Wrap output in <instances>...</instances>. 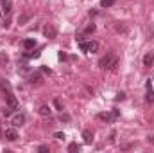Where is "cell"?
<instances>
[{"label": "cell", "instance_id": "obj_9", "mask_svg": "<svg viewBox=\"0 0 154 153\" xmlns=\"http://www.w3.org/2000/svg\"><path fill=\"white\" fill-rule=\"evenodd\" d=\"M93 135H95V133H93V130H84V132H82V139H84V142H86V144H90V142L93 141Z\"/></svg>", "mask_w": 154, "mask_h": 153}, {"label": "cell", "instance_id": "obj_1", "mask_svg": "<svg viewBox=\"0 0 154 153\" xmlns=\"http://www.w3.org/2000/svg\"><path fill=\"white\" fill-rule=\"evenodd\" d=\"M116 65H118V60H116L115 52H108V54L99 61V67L104 69V70H115Z\"/></svg>", "mask_w": 154, "mask_h": 153}, {"label": "cell", "instance_id": "obj_8", "mask_svg": "<svg viewBox=\"0 0 154 153\" xmlns=\"http://www.w3.org/2000/svg\"><path fill=\"white\" fill-rule=\"evenodd\" d=\"M0 7H2V13H4V15H9V13H11L13 4H11L9 0H2V2H0Z\"/></svg>", "mask_w": 154, "mask_h": 153}, {"label": "cell", "instance_id": "obj_22", "mask_svg": "<svg viewBox=\"0 0 154 153\" xmlns=\"http://www.w3.org/2000/svg\"><path fill=\"white\" fill-rule=\"evenodd\" d=\"M115 99H116V101H124V99H125V94H124V92H118Z\"/></svg>", "mask_w": 154, "mask_h": 153}, {"label": "cell", "instance_id": "obj_6", "mask_svg": "<svg viewBox=\"0 0 154 153\" xmlns=\"http://www.w3.org/2000/svg\"><path fill=\"white\" fill-rule=\"evenodd\" d=\"M25 114H22V112H18V114L13 115V119H11V122H13V126H22L23 122H25Z\"/></svg>", "mask_w": 154, "mask_h": 153}, {"label": "cell", "instance_id": "obj_26", "mask_svg": "<svg viewBox=\"0 0 154 153\" xmlns=\"http://www.w3.org/2000/svg\"><path fill=\"white\" fill-rule=\"evenodd\" d=\"M66 58H68V56H66V54H65V52H63V50H61V52H59V60H61V61H65V60H66Z\"/></svg>", "mask_w": 154, "mask_h": 153}, {"label": "cell", "instance_id": "obj_15", "mask_svg": "<svg viewBox=\"0 0 154 153\" xmlns=\"http://www.w3.org/2000/svg\"><path fill=\"white\" fill-rule=\"evenodd\" d=\"M34 45H36V41H34L32 38H29V40H25V41H23V47H25V49H32Z\"/></svg>", "mask_w": 154, "mask_h": 153}, {"label": "cell", "instance_id": "obj_4", "mask_svg": "<svg viewBox=\"0 0 154 153\" xmlns=\"http://www.w3.org/2000/svg\"><path fill=\"white\" fill-rule=\"evenodd\" d=\"M100 121H106V122H113L116 117H118V110H113L111 114H99L97 115Z\"/></svg>", "mask_w": 154, "mask_h": 153}, {"label": "cell", "instance_id": "obj_21", "mask_svg": "<svg viewBox=\"0 0 154 153\" xmlns=\"http://www.w3.org/2000/svg\"><path fill=\"white\" fill-rule=\"evenodd\" d=\"M54 137H56V139H59V141H63V139H65V133H63V132H56V133H54Z\"/></svg>", "mask_w": 154, "mask_h": 153}, {"label": "cell", "instance_id": "obj_5", "mask_svg": "<svg viewBox=\"0 0 154 153\" xmlns=\"http://www.w3.org/2000/svg\"><path fill=\"white\" fill-rule=\"evenodd\" d=\"M4 137H5L7 141L14 142V141H18V132H16L14 128H7V130L4 132Z\"/></svg>", "mask_w": 154, "mask_h": 153}, {"label": "cell", "instance_id": "obj_23", "mask_svg": "<svg viewBox=\"0 0 154 153\" xmlns=\"http://www.w3.org/2000/svg\"><path fill=\"white\" fill-rule=\"evenodd\" d=\"M54 105H56V108H57V110H61V112H63V105H61V101H59V99H56V101H54Z\"/></svg>", "mask_w": 154, "mask_h": 153}, {"label": "cell", "instance_id": "obj_2", "mask_svg": "<svg viewBox=\"0 0 154 153\" xmlns=\"http://www.w3.org/2000/svg\"><path fill=\"white\" fill-rule=\"evenodd\" d=\"M79 49L84 50V52H97L99 50V43L97 41H81Z\"/></svg>", "mask_w": 154, "mask_h": 153}, {"label": "cell", "instance_id": "obj_24", "mask_svg": "<svg viewBox=\"0 0 154 153\" xmlns=\"http://www.w3.org/2000/svg\"><path fill=\"white\" fill-rule=\"evenodd\" d=\"M59 119H61V121H65V122H68V121H70V115L61 114V115H59Z\"/></svg>", "mask_w": 154, "mask_h": 153}, {"label": "cell", "instance_id": "obj_10", "mask_svg": "<svg viewBox=\"0 0 154 153\" xmlns=\"http://www.w3.org/2000/svg\"><path fill=\"white\" fill-rule=\"evenodd\" d=\"M152 63H154V54L152 52H147V54L143 56V65H145V67H152Z\"/></svg>", "mask_w": 154, "mask_h": 153}, {"label": "cell", "instance_id": "obj_25", "mask_svg": "<svg viewBox=\"0 0 154 153\" xmlns=\"http://www.w3.org/2000/svg\"><path fill=\"white\" fill-rule=\"evenodd\" d=\"M38 151H39V153H47V151H48V146H39Z\"/></svg>", "mask_w": 154, "mask_h": 153}, {"label": "cell", "instance_id": "obj_12", "mask_svg": "<svg viewBox=\"0 0 154 153\" xmlns=\"http://www.w3.org/2000/svg\"><path fill=\"white\" fill-rule=\"evenodd\" d=\"M145 101H147V103H154V90H152V86H149V88H147Z\"/></svg>", "mask_w": 154, "mask_h": 153}, {"label": "cell", "instance_id": "obj_11", "mask_svg": "<svg viewBox=\"0 0 154 153\" xmlns=\"http://www.w3.org/2000/svg\"><path fill=\"white\" fill-rule=\"evenodd\" d=\"M0 88L5 92V96H9V94H11V83H9V81H5V79H0Z\"/></svg>", "mask_w": 154, "mask_h": 153}, {"label": "cell", "instance_id": "obj_28", "mask_svg": "<svg viewBox=\"0 0 154 153\" xmlns=\"http://www.w3.org/2000/svg\"><path fill=\"white\" fill-rule=\"evenodd\" d=\"M0 16H2V11H0Z\"/></svg>", "mask_w": 154, "mask_h": 153}, {"label": "cell", "instance_id": "obj_19", "mask_svg": "<svg viewBox=\"0 0 154 153\" xmlns=\"http://www.w3.org/2000/svg\"><path fill=\"white\" fill-rule=\"evenodd\" d=\"M95 29H97V27H95L93 24H90V25L84 29V33H86V34H91V33H95Z\"/></svg>", "mask_w": 154, "mask_h": 153}, {"label": "cell", "instance_id": "obj_3", "mask_svg": "<svg viewBox=\"0 0 154 153\" xmlns=\"http://www.w3.org/2000/svg\"><path fill=\"white\" fill-rule=\"evenodd\" d=\"M43 34H45L48 40H54L56 34H57V31H56V27H54L52 24H47V25L43 27Z\"/></svg>", "mask_w": 154, "mask_h": 153}, {"label": "cell", "instance_id": "obj_20", "mask_svg": "<svg viewBox=\"0 0 154 153\" xmlns=\"http://www.w3.org/2000/svg\"><path fill=\"white\" fill-rule=\"evenodd\" d=\"M2 115H4V117H9V115H11V108H9V106H5V108L2 110Z\"/></svg>", "mask_w": 154, "mask_h": 153}, {"label": "cell", "instance_id": "obj_14", "mask_svg": "<svg viewBox=\"0 0 154 153\" xmlns=\"http://www.w3.org/2000/svg\"><path fill=\"white\" fill-rule=\"evenodd\" d=\"M29 83H31V85H39V83H41V76H39V74H32V76L29 77Z\"/></svg>", "mask_w": 154, "mask_h": 153}, {"label": "cell", "instance_id": "obj_27", "mask_svg": "<svg viewBox=\"0 0 154 153\" xmlns=\"http://www.w3.org/2000/svg\"><path fill=\"white\" fill-rule=\"evenodd\" d=\"M149 142H152V144H154V135H151V137H149Z\"/></svg>", "mask_w": 154, "mask_h": 153}, {"label": "cell", "instance_id": "obj_16", "mask_svg": "<svg viewBox=\"0 0 154 153\" xmlns=\"http://www.w3.org/2000/svg\"><path fill=\"white\" fill-rule=\"evenodd\" d=\"M115 4V0H100V5L102 7H111Z\"/></svg>", "mask_w": 154, "mask_h": 153}, {"label": "cell", "instance_id": "obj_7", "mask_svg": "<svg viewBox=\"0 0 154 153\" xmlns=\"http://www.w3.org/2000/svg\"><path fill=\"white\" fill-rule=\"evenodd\" d=\"M7 97V106L11 108V110H18V99L13 96V94H9V96H5Z\"/></svg>", "mask_w": 154, "mask_h": 153}, {"label": "cell", "instance_id": "obj_18", "mask_svg": "<svg viewBox=\"0 0 154 153\" xmlns=\"http://www.w3.org/2000/svg\"><path fill=\"white\" fill-rule=\"evenodd\" d=\"M68 151H70V153L79 151V146H77V142H72V144H68Z\"/></svg>", "mask_w": 154, "mask_h": 153}, {"label": "cell", "instance_id": "obj_13", "mask_svg": "<svg viewBox=\"0 0 154 153\" xmlns=\"http://www.w3.org/2000/svg\"><path fill=\"white\" fill-rule=\"evenodd\" d=\"M38 112H39V115H43V117H48L52 110H50V108H48L47 105H43V106H39V110H38Z\"/></svg>", "mask_w": 154, "mask_h": 153}, {"label": "cell", "instance_id": "obj_17", "mask_svg": "<svg viewBox=\"0 0 154 153\" xmlns=\"http://www.w3.org/2000/svg\"><path fill=\"white\" fill-rule=\"evenodd\" d=\"M9 61V58H7V54L5 52H0V65H5Z\"/></svg>", "mask_w": 154, "mask_h": 153}]
</instances>
